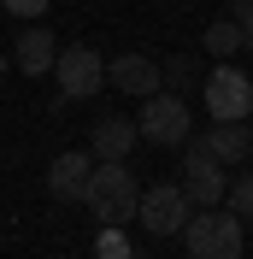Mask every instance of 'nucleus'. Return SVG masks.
<instances>
[{
    "instance_id": "nucleus-3",
    "label": "nucleus",
    "mask_w": 253,
    "mask_h": 259,
    "mask_svg": "<svg viewBox=\"0 0 253 259\" xmlns=\"http://www.w3.org/2000/svg\"><path fill=\"white\" fill-rule=\"evenodd\" d=\"M136 136L153 147H183L189 142V100L171 95V89H159V95L142 100V118H136Z\"/></svg>"
},
{
    "instance_id": "nucleus-9",
    "label": "nucleus",
    "mask_w": 253,
    "mask_h": 259,
    "mask_svg": "<svg viewBox=\"0 0 253 259\" xmlns=\"http://www.w3.org/2000/svg\"><path fill=\"white\" fill-rule=\"evenodd\" d=\"M106 82L124 89V95H136V100H147V95H159V59H147V53H118V59L106 65Z\"/></svg>"
},
{
    "instance_id": "nucleus-19",
    "label": "nucleus",
    "mask_w": 253,
    "mask_h": 259,
    "mask_svg": "<svg viewBox=\"0 0 253 259\" xmlns=\"http://www.w3.org/2000/svg\"><path fill=\"white\" fill-rule=\"evenodd\" d=\"M230 12H236V18H247V12H253V0H230Z\"/></svg>"
},
{
    "instance_id": "nucleus-15",
    "label": "nucleus",
    "mask_w": 253,
    "mask_h": 259,
    "mask_svg": "<svg viewBox=\"0 0 253 259\" xmlns=\"http://www.w3.org/2000/svg\"><path fill=\"white\" fill-rule=\"evenodd\" d=\"M95 253H100V259H130V236H124V224H100Z\"/></svg>"
},
{
    "instance_id": "nucleus-7",
    "label": "nucleus",
    "mask_w": 253,
    "mask_h": 259,
    "mask_svg": "<svg viewBox=\"0 0 253 259\" xmlns=\"http://www.w3.org/2000/svg\"><path fill=\"white\" fill-rule=\"evenodd\" d=\"M136 218H142L147 236H177L183 218H189V194L177 189V183H153V189H142V200H136Z\"/></svg>"
},
{
    "instance_id": "nucleus-2",
    "label": "nucleus",
    "mask_w": 253,
    "mask_h": 259,
    "mask_svg": "<svg viewBox=\"0 0 253 259\" xmlns=\"http://www.w3.org/2000/svg\"><path fill=\"white\" fill-rule=\"evenodd\" d=\"M189 230V259H241V218L230 206H200L183 218Z\"/></svg>"
},
{
    "instance_id": "nucleus-20",
    "label": "nucleus",
    "mask_w": 253,
    "mask_h": 259,
    "mask_svg": "<svg viewBox=\"0 0 253 259\" xmlns=\"http://www.w3.org/2000/svg\"><path fill=\"white\" fill-rule=\"evenodd\" d=\"M0 71H6V53H0Z\"/></svg>"
},
{
    "instance_id": "nucleus-1",
    "label": "nucleus",
    "mask_w": 253,
    "mask_h": 259,
    "mask_svg": "<svg viewBox=\"0 0 253 259\" xmlns=\"http://www.w3.org/2000/svg\"><path fill=\"white\" fill-rule=\"evenodd\" d=\"M136 200H142V183L130 177L124 159H100L95 177H89V200L82 206H95L100 224H130L136 218Z\"/></svg>"
},
{
    "instance_id": "nucleus-13",
    "label": "nucleus",
    "mask_w": 253,
    "mask_h": 259,
    "mask_svg": "<svg viewBox=\"0 0 253 259\" xmlns=\"http://www.w3.org/2000/svg\"><path fill=\"white\" fill-rule=\"evenodd\" d=\"M206 53H212V59H236V53H241V24H236V18L206 24Z\"/></svg>"
},
{
    "instance_id": "nucleus-18",
    "label": "nucleus",
    "mask_w": 253,
    "mask_h": 259,
    "mask_svg": "<svg viewBox=\"0 0 253 259\" xmlns=\"http://www.w3.org/2000/svg\"><path fill=\"white\" fill-rule=\"evenodd\" d=\"M236 24H241V48L253 53V12H247V18H236Z\"/></svg>"
},
{
    "instance_id": "nucleus-10",
    "label": "nucleus",
    "mask_w": 253,
    "mask_h": 259,
    "mask_svg": "<svg viewBox=\"0 0 253 259\" xmlns=\"http://www.w3.org/2000/svg\"><path fill=\"white\" fill-rule=\"evenodd\" d=\"M200 142H206V153L218 165H241L253 153V130H247V118H212V130H206Z\"/></svg>"
},
{
    "instance_id": "nucleus-6",
    "label": "nucleus",
    "mask_w": 253,
    "mask_h": 259,
    "mask_svg": "<svg viewBox=\"0 0 253 259\" xmlns=\"http://www.w3.org/2000/svg\"><path fill=\"white\" fill-rule=\"evenodd\" d=\"M206 112L212 118H247L253 112V77L236 71L230 59L212 65V77H206Z\"/></svg>"
},
{
    "instance_id": "nucleus-17",
    "label": "nucleus",
    "mask_w": 253,
    "mask_h": 259,
    "mask_svg": "<svg viewBox=\"0 0 253 259\" xmlns=\"http://www.w3.org/2000/svg\"><path fill=\"white\" fill-rule=\"evenodd\" d=\"M0 6H6V12H18V18H41L53 0H0Z\"/></svg>"
},
{
    "instance_id": "nucleus-8",
    "label": "nucleus",
    "mask_w": 253,
    "mask_h": 259,
    "mask_svg": "<svg viewBox=\"0 0 253 259\" xmlns=\"http://www.w3.org/2000/svg\"><path fill=\"white\" fill-rule=\"evenodd\" d=\"M136 118H124V112H106V118H95V130H89V153L95 159H130L136 153Z\"/></svg>"
},
{
    "instance_id": "nucleus-11",
    "label": "nucleus",
    "mask_w": 253,
    "mask_h": 259,
    "mask_svg": "<svg viewBox=\"0 0 253 259\" xmlns=\"http://www.w3.org/2000/svg\"><path fill=\"white\" fill-rule=\"evenodd\" d=\"M89 177H95V153H59L48 165L53 200H89Z\"/></svg>"
},
{
    "instance_id": "nucleus-12",
    "label": "nucleus",
    "mask_w": 253,
    "mask_h": 259,
    "mask_svg": "<svg viewBox=\"0 0 253 259\" xmlns=\"http://www.w3.org/2000/svg\"><path fill=\"white\" fill-rule=\"evenodd\" d=\"M53 53H59V41H53L41 24H30V30L18 35L12 59H18V71H24V77H48V71H53Z\"/></svg>"
},
{
    "instance_id": "nucleus-14",
    "label": "nucleus",
    "mask_w": 253,
    "mask_h": 259,
    "mask_svg": "<svg viewBox=\"0 0 253 259\" xmlns=\"http://www.w3.org/2000/svg\"><path fill=\"white\" fill-rule=\"evenodd\" d=\"M224 200H230L236 218H253V171H241L236 183H224Z\"/></svg>"
},
{
    "instance_id": "nucleus-22",
    "label": "nucleus",
    "mask_w": 253,
    "mask_h": 259,
    "mask_svg": "<svg viewBox=\"0 0 253 259\" xmlns=\"http://www.w3.org/2000/svg\"><path fill=\"white\" fill-rule=\"evenodd\" d=\"M130 259H136V253H130Z\"/></svg>"
},
{
    "instance_id": "nucleus-21",
    "label": "nucleus",
    "mask_w": 253,
    "mask_h": 259,
    "mask_svg": "<svg viewBox=\"0 0 253 259\" xmlns=\"http://www.w3.org/2000/svg\"><path fill=\"white\" fill-rule=\"evenodd\" d=\"M247 130H253V112H247Z\"/></svg>"
},
{
    "instance_id": "nucleus-4",
    "label": "nucleus",
    "mask_w": 253,
    "mask_h": 259,
    "mask_svg": "<svg viewBox=\"0 0 253 259\" xmlns=\"http://www.w3.org/2000/svg\"><path fill=\"white\" fill-rule=\"evenodd\" d=\"M53 77H59V100H95L100 82H106V65H100L95 48H59Z\"/></svg>"
},
{
    "instance_id": "nucleus-5",
    "label": "nucleus",
    "mask_w": 253,
    "mask_h": 259,
    "mask_svg": "<svg viewBox=\"0 0 253 259\" xmlns=\"http://www.w3.org/2000/svg\"><path fill=\"white\" fill-rule=\"evenodd\" d=\"M183 147H189V153H183V183H177V189L189 194L194 206H218V200H224V183H230V177H224V165L212 159L206 142H194V136H189Z\"/></svg>"
},
{
    "instance_id": "nucleus-16",
    "label": "nucleus",
    "mask_w": 253,
    "mask_h": 259,
    "mask_svg": "<svg viewBox=\"0 0 253 259\" xmlns=\"http://www.w3.org/2000/svg\"><path fill=\"white\" fill-rule=\"evenodd\" d=\"M189 82H194V65H189V59H165V65H159V89H171V95H183Z\"/></svg>"
}]
</instances>
